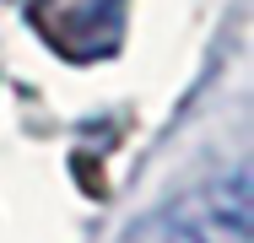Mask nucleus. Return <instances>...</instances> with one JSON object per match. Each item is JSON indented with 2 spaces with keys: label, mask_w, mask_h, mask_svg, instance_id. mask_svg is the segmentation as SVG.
Masks as SVG:
<instances>
[{
  "label": "nucleus",
  "mask_w": 254,
  "mask_h": 243,
  "mask_svg": "<svg viewBox=\"0 0 254 243\" xmlns=\"http://www.w3.org/2000/svg\"><path fill=\"white\" fill-rule=\"evenodd\" d=\"M130 0H38L33 5V33L60 60H108L125 38V11Z\"/></svg>",
  "instance_id": "f257e3e1"
},
{
  "label": "nucleus",
  "mask_w": 254,
  "mask_h": 243,
  "mask_svg": "<svg viewBox=\"0 0 254 243\" xmlns=\"http://www.w3.org/2000/svg\"><path fill=\"white\" fill-rule=\"evenodd\" d=\"M254 211H249V184L244 173L222 179L200 189L195 200H184L168 216V238L173 243H254Z\"/></svg>",
  "instance_id": "f03ea898"
}]
</instances>
